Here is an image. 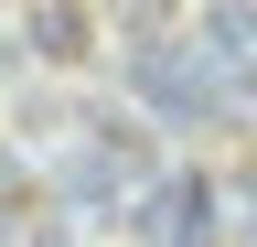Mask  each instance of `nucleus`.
<instances>
[{"label": "nucleus", "instance_id": "1", "mask_svg": "<svg viewBox=\"0 0 257 247\" xmlns=\"http://www.w3.org/2000/svg\"><path fill=\"white\" fill-rule=\"evenodd\" d=\"M128 86H140L150 118H214V108H225V86L204 75L193 43H140V54H128Z\"/></svg>", "mask_w": 257, "mask_h": 247}, {"label": "nucleus", "instance_id": "2", "mask_svg": "<svg viewBox=\"0 0 257 247\" xmlns=\"http://www.w3.org/2000/svg\"><path fill=\"white\" fill-rule=\"evenodd\" d=\"M225 236V194L204 172H161L140 194V247H214Z\"/></svg>", "mask_w": 257, "mask_h": 247}, {"label": "nucleus", "instance_id": "3", "mask_svg": "<svg viewBox=\"0 0 257 247\" xmlns=\"http://www.w3.org/2000/svg\"><path fill=\"white\" fill-rule=\"evenodd\" d=\"M182 43L204 54V75L225 86V97L257 108V0H204V22H193Z\"/></svg>", "mask_w": 257, "mask_h": 247}, {"label": "nucleus", "instance_id": "4", "mask_svg": "<svg viewBox=\"0 0 257 247\" xmlns=\"http://www.w3.org/2000/svg\"><path fill=\"white\" fill-rule=\"evenodd\" d=\"M150 140L140 129H118V118H96L86 129V150H75V194H150Z\"/></svg>", "mask_w": 257, "mask_h": 247}, {"label": "nucleus", "instance_id": "5", "mask_svg": "<svg viewBox=\"0 0 257 247\" xmlns=\"http://www.w3.org/2000/svg\"><path fill=\"white\" fill-rule=\"evenodd\" d=\"M32 43H43L54 65H75V54H86V11H75V0H43V11H32Z\"/></svg>", "mask_w": 257, "mask_h": 247}, {"label": "nucleus", "instance_id": "6", "mask_svg": "<svg viewBox=\"0 0 257 247\" xmlns=\"http://www.w3.org/2000/svg\"><path fill=\"white\" fill-rule=\"evenodd\" d=\"M32 194V183H22V161H11V150H0V226H11V204Z\"/></svg>", "mask_w": 257, "mask_h": 247}, {"label": "nucleus", "instance_id": "7", "mask_svg": "<svg viewBox=\"0 0 257 247\" xmlns=\"http://www.w3.org/2000/svg\"><path fill=\"white\" fill-rule=\"evenodd\" d=\"M246 236H257V194H246Z\"/></svg>", "mask_w": 257, "mask_h": 247}, {"label": "nucleus", "instance_id": "8", "mask_svg": "<svg viewBox=\"0 0 257 247\" xmlns=\"http://www.w3.org/2000/svg\"><path fill=\"white\" fill-rule=\"evenodd\" d=\"M0 247H11V226H0Z\"/></svg>", "mask_w": 257, "mask_h": 247}]
</instances>
